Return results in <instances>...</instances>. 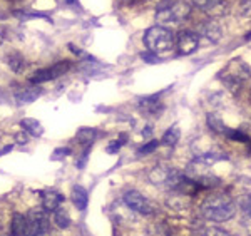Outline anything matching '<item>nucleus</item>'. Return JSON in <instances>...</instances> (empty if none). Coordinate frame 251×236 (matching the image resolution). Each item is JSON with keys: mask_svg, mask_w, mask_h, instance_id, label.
Masks as SVG:
<instances>
[{"mask_svg": "<svg viewBox=\"0 0 251 236\" xmlns=\"http://www.w3.org/2000/svg\"><path fill=\"white\" fill-rule=\"evenodd\" d=\"M144 44L149 52L156 54L161 59V57H166L173 52L174 46H176V37L168 27L152 26L146 30Z\"/></svg>", "mask_w": 251, "mask_h": 236, "instance_id": "obj_1", "label": "nucleus"}, {"mask_svg": "<svg viewBox=\"0 0 251 236\" xmlns=\"http://www.w3.org/2000/svg\"><path fill=\"white\" fill-rule=\"evenodd\" d=\"M201 213L209 221L223 223L228 221L236 213V205L229 196L226 194H214L204 199L203 206H201Z\"/></svg>", "mask_w": 251, "mask_h": 236, "instance_id": "obj_2", "label": "nucleus"}, {"mask_svg": "<svg viewBox=\"0 0 251 236\" xmlns=\"http://www.w3.org/2000/svg\"><path fill=\"white\" fill-rule=\"evenodd\" d=\"M191 14L189 5L183 0H163L156 9V20L159 24H183Z\"/></svg>", "mask_w": 251, "mask_h": 236, "instance_id": "obj_3", "label": "nucleus"}, {"mask_svg": "<svg viewBox=\"0 0 251 236\" xmlns=\"http://www.w3.org/2000/svg\"><path fill=\"white\" fill-rule=\"evenodd\" d=\"M149 180L152 184L163 186V188H181L186 178L174 168H164V166H156L154 169L149 173Z\"/></svg>", "mask_w": 251, "mask_h": 236, "instance_id": "obj_4", "label": "nucleus"}, {"mask_svg": "<svg viewBox=\"0 0 251 236\" xmlns=\"http://www.w3.org/2000/svg\"><path fill=\"white\" fill-rule=\"evenodd\" d=\"M49 221L42 210H30L27 214V231L25 236H40L47 231Z\"/></svg>", "mask_w": 251, "mask_h": 236, "instance_id": "obj_5", "label": "nucleus"}, {"mask_svg": "<svg viewBox=\"0 0 251 236\" xmlns=\"http://www.w3.org/2000/svg\"><path fill=\"white\" fill-rule=\"evenodd\" d=\"M124 203L127 208H131L136 213H143V214H151L152 213V206L151 203L148 201V198H144L141 193L137 191H127L124 194Z\"/></svg>", "mask_w": 251, "mask_h": 236, "instance_id": "obj_6", "label": "nucleus"}, {"mask_svg": "<svg viewBox=\"0 0 251 236\" xmlns=\"http://www.w3.org/2000/svg\"><path fill=\"white\" fill-rule=\"evenodd\" d=\"M176 46L179 49V54L189 55L200 46V35L193 30H181L176 37Z\"/></svg>", "mask_w": 251, "mask_h": 236, "instance_id": "obj_7", "label": "nucleus"}, {"mask_svg": "<svg viewBox=\"0 0 251 236\" xmlns=\"http://www.w3.org/2000/svg\"><path fill=\"white\" fill-rule=\"evenodd\" d=\"M193 3L209 17H223L228 12L226 0H193Z\"/></svg>", "mask_w": 251, "mask_h": 236, "instance_id": "obj_8", "label": "nucleus"}, {"mask_svg": "<svg viewBox=\"0 0 251 236\" xmlns=\"http://www.w3.org/2000/svg\"><path fill=\"white\" fill-rule=\"evenodd\" d=\"M198 35H203L208 40H211V42H218V40L221 39V27L218 26L216 22H213V20H206L200 26L196 32Z\"/></svg>", "mask_w": 251, "mask_h": 236, "instance_id": "obj_9", "label": "nucleus"}, {"mask_svg": "<svg viewBox=\"0 0 251 236\" xmlns=\"http://www.w3.org/2000/svg\"><path fill=\"white\" fill-rule=\"evenodd\" d=\"M64 203V196L57 191H47L42 196V206L46 211H55Z\"/></svg>", "mask_w": 251, "mask_h": 236, "instance_id": "obj_10", "label": "nucleus"}, {"mask_svg": "<svg viewBox=\"0 0 251 236\" xmlns=\"http://www.w3.org/2000/svg\"><path fill=\"white\" fill-rule=\"evenodd\" d=\"M27 231V216L15 213L10 223V235L12 236H25Z\"/></svg>", "mask_w": 251, "mask_h": 236, "instance_id": "obj_11", "label": "nucleus"}, {"mask_svg": "<svg viewBox=\"0 0 251 236\" xmlns=\"http://www.w3.org/2000/svg\"><path fill=\"white\" fill-rule=\"evenodd\" d=\"M72 201H74L75 208L79 211L86 210L87 203H89V194L86 188H82V186H74V188H72Z\"/></svg>", "mask_w": 251, "mask_h": 236, "instance_id": "obj_12", "label": "nucleus"}, {"mask_svg": "<svg viewBox=\"0 0 251 236\" xmlns=\"http://www.w3.org/2000/svg\"><path fill=\"white\" fill-rule=\"evenodd\" d=\"M42 94V89L39 87V85H34V87H29V89H24L20 94L15 96V99H17V104L22 105V104H29V103H34L37 97Z\"/></svg>", "mask_w": 251, "mask_h": 236, "instance_id": "obj_13", "label": "nucleus"}, {"mask_svg": "<svg viewBox=\"0 0 251 236\" xmlns=\"http://www.w3.org/2000/svg\"><path fill=\"white\" fill-rule=\"evenodd\" d=\"M20 126H22V131H25L27 134L30 136H42L44 129H42V124L39 123L37 119H30V117H25V119L20 121Z\"/></svg>", "mask_w": 251, "mask_h": 236, "instance_id": "obj_14", "label": "nucleus"}, {"mask_svg": "<svg viewBox=\"0 0 251 236\" xmlns=\"http://www.w3.org/2000/svg\"><path fill=\"white\" fill-rule=\"evenodd\" d=\"M143 109L146 112L149 114H154V116H159L161 112H163V104L157 101V96H152V97H146L143 101Z\"/></svg>", "mask_w": 251, "mask_h": 236, "instance_id": "obj_15", "label": "nucleus"}, {"mask_svg": "<svg viewBox=\"0 0 251 236\" xmlns=\"http://www.w3.org/2000/svg\"><path fill=\"white\" fill-rule=\"evenodd\" d=\"M179 137H181V131L177 129V126H173V128H169L168 131L163 134L161 142L166 146H176L177 142H179Z\"/></svg>", "mask_w": 251, "mask_h": 236, "instance_id": "obj_16", "label": "nucleus"}, {"mask_svg": "<svg viewBox=\"0 0 251 236\" xmlns=\"http://www.w3.org/2000/svg\"><path fill=\"white\" fill-rule=\"evenodd\" d=\"M206 123H208L209 129L218 134H225L228 129H226L225 123L221 121V117L218 116V114H208V117H206Z\"/></svg>", "mask_w": 251, "mask_h": 236, "instance_id": "obj_17", "label": "nucleus"}, {"mask_svg": "<svg viewBox=\"0 0 251 236\" xmlns=\"http://www.w3.org/2000/svg\"><path fill=\"white\" fill-rule=\"evenodd\" d=\"M54 223L59 228H69L71 225V216H69L67 210H64L62 206L54 211Z\"/></svg>", "mask_w": 251, "mask_h": 236, "instance_id": "obj_18", "label": "nucleus"}, {"mask_svg": "<svg viewBox=\"0 0 251 236\" xmlns=\"http://www.w3.org/2000/svg\"><path fill=\"white\" fill-rule=\"evenodd\" d=\"M50 79H54V76H52L50 67H47V69H40V71L34 72L32 77H30V82L42 84V82H47V80H50Z\"/></svg>", "mask_w": 251, "mask_h": 236, "instance_id": "obj_19", "label": "nucleus"}, {"mask_svg": "<svg viewBox=\"0 0 251 236\" xmlns=\"http://www.w3.org/2000/svg\"><path fill=\"white\" fill-rule=\"evenodd\" d=\"M96 139V131L91 128H82L77 132V141H80L82 144H92V141Z\"/></svg>", "mask_w": 251, "mask_h": 236, "instance_id": "obj_20", "label": "nucleus"}, {"mask_svg": "<svg viewBox=\"0 0 251 236\" xmlns=\"http://www.w3.org/2000/svg\"><path fill=\"white\" fill-rule=\"evenodd\" d=\"M9 66H10V69L14 72H22L24 71V67H25V62H24V57L22 55H19V54H12V55H9Z\"/></svg>", "mask_w": 251, "mask_h": 236, "instance_id": "obj_21", "label": "nucleus"}, {"mask_svg": "<svg viewBox=\"0 0 251 236\" xmlns=\"http://www.w3.org/2000/svg\"><path fill=\"white\" fill-rule=\"evenodd\" d=\"M240 208H241V213L248 221H251V194H245L241 199H240Z\"/></svg>", "mask_w": 251, "mask_h": 236, "instance_id": "obj_22", "label": "nucleus"}, {"mask_svg": "<svg viewBox=\"0 0 251 236\" xmlns=\"http://www.w3.org/2000/svg\"><path fill=\"white\" fill-rule=\"evenodd\" d=\"M69 67H71V62H69V60H60V62L54 64V66L50 67V71H52V76H54V79H55V77H60V76L66 74V72L69 71Z\"/></svg>", "mask_w": 251, "mask_h": 236, "instance_id": "obj_23", "label": "nucleus"}, {"mask_svg": "<svg viewBox=\"0 0 251 236\" xmlns=\"http://www.w3.org/2000/svg\"><path fill=\"white\" fill-rule=\"evenodd\" d=\"M198 236H233V235L228 233V231H225V230H221V228L213 226V228H206V230L201 231Z\"/></svg>", "mask_w": 251, "mask_h": 236, "instance_id": "obj_24", "label": "nucleus"}, {"mask_svg": "<svg viewBox=\"0 0 251 236\" xmlns=\"http://www.w3.org/2000/svg\"><path fill=\"white\" fill-rule=\"evenodd\" d=\"M157 146H159V142H157V141H149V142H146V144L139 149V151H137V154H139V156H148V154H151V153L156 151Z\"/></svg>", "mask_w": 251, "mask_h": 236, "instance_id": "obj_25", "label": "nucleus"}, {"mask_svg": "<svg viewBox=\"0 0 251 236\" xmlns=\"http://www.w3.org/2000/svg\"><path fill=\"white\" fill-rule=\"evenodd\" d=\"M226 134H228V137L229 139H233V141H241V142H248V136H246L245 132H241V131H236V129H233V131H226Z\"/></svg>", "mask_w": 251, "mask_h": 236, "instance_id": "obj_26", "label": "nucleus"}, {"mask_svg": "<svg viewBox=\"0 0 251 236\" xmlns=\"http://www.w3.org/2000/svg\"><path fill=\"white\" fill-rule=\"evenodd\" d=\"M141 57L146 60V62H149V64H156V62H159V57H157L156 54H152V52H149V51H146L141 54Z\"/></svg>", "mask_w": 251, "mask_h": 236, "instance_id": "obj_27", "label": "nucleus"}, {"mask_svg": "<svg viewBox=\"0 0 251 236\" xmlns=\"http://www.w3.org/2000/svg\"><path fill=\"white\" fill-rule=\"evenodd\" d=\"M71 154V149L69 148H60V149H55L54 151V159H62V157H66Z\"/></svg>", "mask_w": 251, "mask_h": 236, "instance_id": "obj_28", "label": "nucleus"}, {"mask_svg": "<svg viewBox=\"0 0 251 236\" xmlns=\"http://www.w3.org/2000/svg\"><path fill=\"white\" fill-rule=\"evenodd\" d=\"M241 14L246 17H251V0H243L241 2Z\"/></svg>", "mask_w": 251, "mask_h": 236, "instance_id": "obj_29", "label": "nucleus"}, {"mask_svg": "<svg viewBox=\"0 0 251 236\" xmlns=\"http://www.w3.org/2000/svg\"><path fill=\"white\" fill-rule=\"evenodd\" d=\"M15 141H17L19 144H27V142H29V134L25 131H20L19 134H15Z\"/></svg>", "mask_w": 251, "mask_h": 236, "instance_id": "obj_30", "label": "nucleus"}, {"mask_svg": "<svg viewBox=\"0 0 251 236\" xmlns=\"http://www.w3.org/2000/svg\"><path fill=\"white\" fill-rule=\"evenodd\" d=\"M124 142L123 141H112L111 144L107 146V153H117L121 149V146H123Z\"/></svg>", "mask_w": 251, "mask_h": 236, "instance_id": "obj_31", "label": "nucleus"}, {"mask_svg": "<svg viewBox=\"0 0 251 236\" xmlns=\"http://www.w3.org/2000/svg\"><path fill=\"white\" fill-rule=\"evenodd\" d=\"M2 42H3V35L0 34V46H2Z\"/></svg>", "mask_w": 251, "mask_h": 236, "instance_id": "obj_32", "label": "nucleus"}, {"mask_svg": "<svg viewBox=\"0 0 251 236\" xmlns=\"http://www.w3.org/2000/svg\"><path fill=\"white\" fill-rule=\"evenodd\" d=\"M67 2H69V3H75L77 0H67Z\"/></svg>", "mask_w": 251, "mask_h": 236, "instance_id": "obj_33", "label": "nucleus"}, {"mask_svg": "<svg viewBox=\"0 0 251 236\" xmlns=\"http://www.w3.org/2000/svg\"><path fill=\"white\" fill-rule=\"evenodd\" d=\"M126 2H139V0H126Z\"/></svg>", "mask_w": 251, "mask_h": 236, "instance_id": "obj_34", "label": "nucleus"}]
</instances>
